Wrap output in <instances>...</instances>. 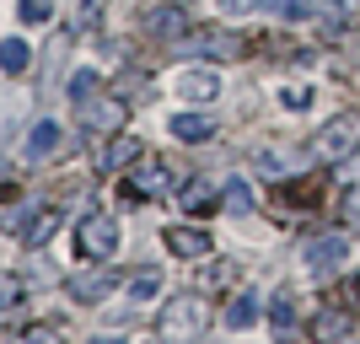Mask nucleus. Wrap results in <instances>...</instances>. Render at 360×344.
<instances>
[{"label":"nucleus","instance_id":"1","mask_svg":"<svg viewBox=\"0 0 360 344\" xmlns=\"http://www.w3.org/2000/svg\"><path fill=\"white\" fill-rule=\"evenodd\" d=\"M156 329H162L167 339H199V333L210 329V307L199 296H172L162 307V323H156Z\"/></svg>","mask_w":360,"mask_h":344},{"label":"nucleus","instance_id":"2","mask_svg":"<svg viewBox=\"0 0 360 344\" xmlns=\"http://www.w3.org/2000/svg\"><path fill=\"white\" fill-rule=\"evenodd\" d=\"M113 248H119V221L103 215V210H86V215H81V231H75V253L103 264V258H113Z\"/></svg>","mask_w":360,"mask_h":344},{"label":"nucleus","instance_id":"3","mask_svg":"<svg viewBox=\"0 0 360 344\" xmlns=\"http://www.w3.org/2000/svg\"><path fill=\"white\" fill-rule=\"evenodd\" d=\"M355 146H360V119H355V113H339V119H328V124H323V135L312 140V151L323 156V162H345Z\"/></svg>","mask_w":360,"mask_h":344},{"label":"nucleus","instance_id":"4","mask_svg":"<svg viewBox=\"0 0 360 344\" xmlns=\"http://www.w3.org/2000/svg\"><path fill=\"white\" fill-rule=\"evenodd\" d=\"M172 91H178L183 103H215V97H221V75L205 70V65H188V70H178Z\"/></svg>","mask_w":360,"mask_h":344},{"label":"nucleus","instance_id":"5","mask_svg":"<svg viewBox=\"0 0 360 344\" xmlns=\"http://www.w3.org/2000/svg\"><path fill=\"white\" fill-rule=\"evenodd\" d=\"M124 124V97H91L81 103V129H119Z\"/></svg>","mask_w":360,"mask_h":344},{"label":"nucleus","instance_id":"6","mask_svg":"<svg viewBox=\"0 0 360 344\" xmlns=\"http://www.w3.org/2000/svg\"><path fill=\"white\" fill-rule=\"evenodd\" d=\"M113 291H119V269H108V264L70 280V296H75V301H103V296H113Z\"/></svg>","mask_w":360,"mask_h":344},{"label":"nucleus","instance_id":"7","mask_svg":"<svg viewBox=\"0 0 360 344\" xmlns=\"http://www.w3.org/2000/svg\"><path fill=\"white\" fill-rule=\"evenodd\" d=\"M167 253H178V258H210V231H194V226H167Z\"/></svg>","mask_w":360,"mask_h":344},{"label":"nucleus","instance_id":"8","mask_svg":"<svg viewBox=\"0 0 360 344\" xmlns=\"http://www.w3.org/2000/svg\"><path fill=\"white\" fill-rule=\"evenodd\" d=\"M312 339H360V323L349 312H333V307H323V312L312 317Z\"/></svg>","mask_w":360,"mask_h":344},{"label":"nucleus","instance_id":"9","mask_svg":"<svg viewBox=\"0 0 360 344\" xmlns=\"http://www.w3.org/2000/svg\"><path fill=\"white\" fill-rule=\"evenodd\" d=\"M129 194H140V199H150V194H167V167L156 162V156H146V162L129 172Z\"/></svg>","mask_w":360,"mask_h":344},{"label":"nucleus","instance_id":"10","mask_svg":"<svg viewBox=\"0 0 360 344\" xmlns=\"http://www.w3.org/2000/svg\"><path fill=\"white\" fill-rule=\"evenodd\" d=\"M183 49H199V54H215V60H242V44L231 32H188Z\"/></svg>","mask_w":360,"mask_h":344},{"label":"nucleus","instance_id":"11","mask_svg":"<svg viewBox=\"0 0 360 344\" xmlns=\"http://www.w3.org/2000/svg\"><path fill=\"white\" fill-rule=\"evenodd\" d=\"M345 253H349L345 237H323V242H312V248H307V264H312V274H333Z\"/></svg>","mask_w":360,"mask_h":344},{"label":"nucleus","instance_id":"12","mask_svg":"<svg viewBox=\"0 0 360 344\" xmlns=\"http://www.w3.org/2000/svg\"><path fill=\"white\" fill-rule=\"evenodd\" d=\"M135 156H140V140H135V135H124V129H119V135H113V140L103 146L97 167H103V172H119V167H129Z\"/></svg>","mask_w":360,"mask_h":344},{"label":"nucleus","instance_id":"13","mask_svg":"<svg viewBox=\"0 0 360 344\" xmlns=\"http://www.w3.org/2000/svg\"><path fill=\"white\" fill-rule=\"evenodd\" d=\"M167 129H172L183 146H199V140H210V135H215V124L205 119V113H172V124H167Z\"/></svg>","mask_w":360,"mask_h":344},{"label":"nucleus","instance_id":"14","mask_svg":"<svg viewBox=\"0 0 360 344\" xmlns=\"http://www.w3.org/2000/svg\"><path fill=\"white\" fill-rule=\"evenodd\" d=\"M183 27H188V22H183L178 6H156V11H146V32H150V38H183Z\"/></svg>","mask_w":360,"mask_h":344},{"label":"nucleus","instance_id":"15","mask_svg":"<svg viewBox=\"0 0 360 344\" xmlns=\"http://www.w3.org/2000/svg\"><path fill=\"white\" fill-rule=\"evenodd\" d=\"M54 231H60V215H54V210H32L27 221H22V242H27V248H44Z\"/></svg>","mask_w":360,"mask_h":344},{"label":"nucleus","instance_id":"16","mask_svg":"<svg viewBox=\"0 0 360 344\" xmlns=\"http://www.w3.org/2000/svg\"><path fill=\"white\" fill-rule=\"evenodd\" d=\"M54 146H60V124H54V119L32 124V135H27V156H49Z\"/></svg>","mask_w":360,"mask_h":344},{"label":"nucleus","instance_id":"17","mask_svg":"<svg viewBox=\"0 0 360 344\" xmlns=\"http://www.w3.org/2000/svg\"><path fill=\"white\" fill-rule=\"evenodd\" d=\"M27 60H32V54H27L22 38H6V44H0V70H6V75H22V70H27Z\"/></svg>","mask_w":360,"mask_h":344},{"label":"nucleus","instance_id":"18","mask_svg":"<svg viewBox=\"0 0 360 344\" xmlns=\"http://www.w3.org/2000/svg\"><path fill=\"white\" fill-rule=\"evenodd\" d=\"M226 215H253V189H248L242 178L226 183Z\"/></svg>","mask_w":360,"mask_h":344},{"label":"nucleus","instance_id":"19","mask_svg":"<svg viewBox=\"0 0 360 344\" xmlns=\"http://www.w3.org/2000/svg\"><path fill=\"white\" fill-rule=\"evenodd\" d=\"M248 323H258V296H237L226 307V329H248Z\"/></svg>","mask_w":360,"mask_h":344},{"label":"nucleus","instance_id":"20","mask_svg":"<svg viewBox=\"0 0 360 344\" xmlns=\"http://www.w3.org/2000/svg\"><path fill=\"white\" fill-rule=\"evenodd\" d=\"M269 323H274V333H290V329H296V301H290V296H274Z\"/></svg>","mask_w":360,"mask_h":344},{"label":"nucleus","instance_id":"21","mask_svg":"<svg viewBox=\"0 0 360 344\" xmlns=\"http://www.w3.org/2000/svg\"><path fill=\"white\" fill-rule=\"evenodd\" d=\"M97 97V70H75L70 75V103L81 108V103H91Z\"/></svg>","mask_w":360,"mask_h":344},{"label":"nucleus","instance_id":"22","mask_svg":"<svg viewBox=\"0 0 360 344\" xmlns=\"http://www.w3.org/2000/svg\"><path fill=\"white\" fill-rule=\"evenodd\" d=\"M156 291H162V274H156V269H146V274L129 280V301H150Z\"/></svg>","mask_w":360,"mask_h":344},{"label":"nucleus","instance_id":"23","mask_svg":"<svg viewBox=\"0 0 360 344\" xmlns=\"http://www.w3.org/2000/svg\"><path fill=\"white\" fill-rule=\"evenodd\" d=\"M16 16H22V22H49V16H54V0H22V6H16Z\"/></svg>","mask_w":360,"mask_h":344},{"label":"nucleus","instance_id":"24","mask_svg":"<svg viewBox=\"0 0 360 344\" xmlns=\"http://www.w3.org/2000/svg\"><path fill=\"white\" fill-rule=\"evenodd\" d=\"M205 205H210V183L194 178L188 189H183V210H205Z\"/></svg>","mask_w":360,"mask_h":344},{"label":"nucleus","instance_id":"25","mask_svg":"<svg viewBox=\"0 0 360 344\" xmlns=\"http://www.w3.org/2000/svg\"><path fill=\"white\" fill-rule=\"evenodd\" d=\"M22 301V280H0V312H11Z\"/></svg>","mask_w":360,"mask_h":344},{"label":"nucleus","instance_id":"26","mask_svg":"<svg viewBox=\"0 0 360 344\" xmlns=\"http://www.w3.org/2000/svg\"><path fill=\"white\" fill-rule=\"evenodd\" d=\"M274 16H307V0H264Z\"/></svg>","mask_w":360,"mask_h":344},{"label":"nucleus","instance_id":"27","mask_svg":"<svg viewBox=\"0 0 360 344\" xmlns=\"http://www.w3.org/2000/svg\"><path fill=\"white\" fill-rule=\"evenodd\" d=\"M280 103H285V108H307V103H312V91H307V87H285V91H280Z\"/></svg>","mask_w":360,"mask_h":344},{"label":"nucleus","instance_id":"28","mask_svg":"<svg viewBox=\"0 0 360 344\" xmlns=\"http://www.w3.org/2000/svg\"><path fill=\"white\" fill-rule=\"evenodd\" d=\"M221 6H226V11H231V16H242V11H253L258 0H221Z\"/></svg>","mask_w":360,"mask_h":344},{"label":"nucleus","instance_id":"29","mask_svg":"<svg viewBox=\"0 0 360 344\" xmlns=\"http://www.w3.org/2000/svg\"><path fill=\"white\" fill-rule=\"evenodd\" d=\"M97 16H103V0H86V6H81V22H97Z\"/></svg>","mask_w":360,"mask_h":344},{"label":"nucleus","instance_id":"30","mask_svg":"<svg viewBox=\"0 0 360 344\" xmlns=\"http://www.w3.org/2000/svg\"><path fill=\"white\" fill-rule=\"evenodd\" d=\"M349 221H355V231H360V199H355V205H349Z\"/></svg>","mask_w":360,"mask_h":344},{"label":"nucleus","instance_id":"31","mask_svg":"<svg viewBox=\"0 0 360 344\" xmlns=\"http://www.w3.org/2000/svg\"><path fill=\"white\" fill-rule=\"evenodd\" d=\"M349 291H355V296H360V274H355V280H349Z\"/></svg>","mask_w":360,"mask_h":344}]
</instances>
